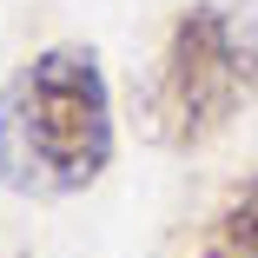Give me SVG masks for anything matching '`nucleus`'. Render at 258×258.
Here are the masks:
<instances>
[{"label": "nucleus", "instance_id": "nucleus-3", "mask_svg": "<svg viewBox=\"0 0 258 258\" xmlns=\"http://www.w3.org/2000/svg\"><path fill=\"white\" fill-rule=\"evenodd\" d=\"M205 258H258V172L219 205V219L205 225Z\"/></svg>", "mask_w": 258, "mask_h": 258}, {"label": "nucleus", "instance_id": "nucleus-2", "mask_svg": "<svg viewBox=\"0 0 258 258\" xmlns=\"http://www.w3.org/2000/svg\"><path fill=\"white\" fill-rule=\"evenodd\" d=\"M258 99V14L245 0H192L172 20L146 93L152 139L172 152L212 146Z\"/></svg>", "mask_w": 258, "mask_h": 258}, {"label": "nucleus", "instance_id": "nucleus-1", "mask_svg": "<svg viewBox=\"0 0 258 258\" xmlns=\"http://www.w3.org/2000/svg\"><path fill=\"white\" fill-rule=\"evenodd\" d=\"M113 166V93L93 46H46L0 86V192L73 199Z\"/></svg>", "mask_w": 258, "mask_h": 258}]
</instances>
